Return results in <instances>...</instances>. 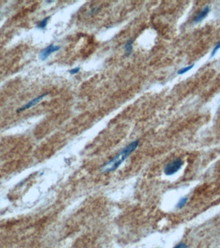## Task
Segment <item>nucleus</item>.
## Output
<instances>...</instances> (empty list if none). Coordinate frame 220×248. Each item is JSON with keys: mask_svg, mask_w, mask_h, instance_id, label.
Returning a JSON list of instances; mask_svg holds the SVG:
<instances>
[{"mask_svg": "<svg viewBox=\"0 0 220 248\" xmlns=\"http://www.w3.org/2000/svg\"><path fill=\"white\" fill-rule=\"evenodd\" d=\"M138 144H139V142L136 140L127 145L126 147L122 149L121 151L118 152L115 157L103 165L100 169V171L104 173H107L116 170L122 164L124 160L126 159L137 148Z\"/></svg>", "mask_w": 220, "mask_h": 248, "instance_id": "f257e3e1", "label": "nucleus"}, {"mask_svg": "<svg viewBox=\"0 0 220 248\" xmlns=\"http://www.w3.org/2000/svg\"><path fill=\"white\" fill-rule=\"evenodd\" d=\"M183 164H184V162L180 158H177L169 162L164 167V171L165 175L167 176L174 175L182 168Z\"/></svg>", "mask_w": 220, "mask_h": 248, "instance_id": "f03ea898", "label": "nucleus"}, {"mask_svg": "<svg viewBox=\"0 0 220 248\" xmlns=\"http://www.w3.org/2000/svg\"><path fill=\"white\" fill-rule=\"evenodd\" d=\"M60 48L61 47L58 45H53V44L50 45L49 46L46 47V48H45L40 52L39 54V59L42 61L46 60L47 58H48V57L50 55V54H52V53L57 51V50H59Z\"/></svg>", "mask_w": 220, "mask_h": 248, "instance_id": "7ed1b4c3", "label": "nucleus"}, {"mask_svg": "<svg viewBox=\"0 0 220 248\" xmlns=\"http://www.w3.org/2000/svg\"><path fill=\"white\" fill-rule=\"evenodd\" d=\"M47 94H48L45 93V94H43L40 95V96H39L38 97L33 98V100H32L31 101H28V103L25 104L24 105H23V106H22L21 107H20L19 109H18V111H18V113H19V112H22L23 111H25L26 109H28L33 107V106H34V105L38 104L39 102V101H41L43 99V98L45 97V96H46Z\"/></svg>", "mask_w": 220, "mask_h": 248, "instance_id": "20e7f679", "label": "nucleus"}, {"mask_svg": "<svg viewBox=\"0 0 220 248\" xmlns=\"http://www.w3.org/2000/svg\"><path fill=\"white\" fill-rule=\"evenodd\" d=\"M209 12H210L209 6L207 5L204 6V7L201 9V11L199 12L197 15H196V16L195 17L193 20V23H198L201 22L203 19H204L206 17H207Z\"/></svg>", "mask_w": 220, "mask_h": 248, "instance_id": "39448f33", "label": "nucleus"}, {"mask_svg": "<svg viewBox=\"0 0 220 248\" xmlns=\"http://www.w3.org/2000/svg\"><path fill=\"white\" fill-rule=\"evenodd\" d=\"M133 40H130L127 41L126 43V45H125L124 50H125V52H126V56L130 55L131 53L132 52V50H133Z\"/></svg>", "mask_w": 220, "mask_h": 248, "instance_id": "423d86ee", "label": "nucleus"}, {"mask_svg": "<svg viewBox=\"0 0 220 248\" xmlns=\"http://www.w3.org/2000/svg\"><path fill=\"white\" fill-rule=\"evenodd\" d=\"M50 18V16H48V17H46V18H45L43 19H42L41 21H40L36 26L37 28H38L39 29H45L47 25V23H48V20H49Z\"/></svg>", "mask_w": 220, "mask_h": 248, "instance_id": "0eeeda50", "label": "nucleus"}, {"mask_svg": "<svg viewBox=\"0 0 220 248\" xmlns=\"http://www.w3.org/2000/svg\"><path fill=\"white\" fill-rule=\"evenodd\" d=\"M194 64H192V65H188L187 67H183V68H182V69H180V70H179L178 71L177 74H180V75H182V74H184L186 73L187 72H188V71L191 70L192 69V68L194 67Z\"/></svg>", "mask_w": 220, "mask_h": 248, "instance_id": "6e6552de", "label": "nucleus"}, {"mask_svg": "<svg viewBox=\"0 0 220 248\" xmlns=\"http://www.w3.org/2000/svg\"><path fill=\"white\" fill-rule=\"evenodd\" d=\"M187 200H188V198H187V197H183V198H182L178 202L177 204V208H178V209L182 208L183 207H184L186 204V203H187Z\"/></svg>", "mask_w": 220, "mask_h": 248, "instance_id": "1a4fd4ad", "label": "nucleus"}, {"mask_svg": "<svg viewBox=\"0 0 220 248\" xmlns=\"http://www.w3.org/2000/svg\"><path fill=\"white\" fill-rule=\"evenodd\" d=\"M219 49H220V41L217 44H216L215 47H214V49H213V50H212L211 54V57L212 58V57L214 56L215 54H216V52H217L218 50H219Z\"/></svg>", "mask_w": 220, "mask_h": 248, "instance_id": "9d476101", "label": "nucleus"}, {"mask_svg": "<svg viewBox=\"0 0 220 248\" xmlns=\"http://www.w3.org/2000/svg\"><path fill=\"white\" fill-rule=\"evenodd\" d=\"M80 71V67H75V68H73V69H71L69 70V73L70 74H75L77 73H78Z\"/></svg>", "mask_w": 220, "mask_h": 248, "instance_id": "9b49d317", "label": "nucleus"}, {"mask_svg": "<svg viewBox=\"0 0 220 248\" xmlns=\"http://www.w3.org/2000/svg\"><path fill=\"white\" fill-rule=\"evenodd\" d=\"M173 248H189V247H187V245H186V244L184 243H180V244H178V245H177Z\"/></svg>", "mask_w": 220, "mask_h": 248, "instance_id": "f8f14e48", "label": "nucleus"}]
</instances>
